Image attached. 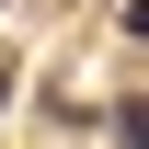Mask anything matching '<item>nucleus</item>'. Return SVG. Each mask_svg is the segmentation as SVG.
Segmentation results:
<instances>
[{"label": "nucleus", "instance_id": "obj_2", "mask_svg": "<svg viewBox=\"0 0 149 149\" xmlns=\"http://www.w3.org/2000/svg\"><path fill=\"white\" fill-rule=\"evenodd\" d=\"M126 35H138V46H149V0H126Z\"/></svg>", "mask_w": 149, "mask_h": 149}, {"label": "nucleus", "instance_id": "obj_3", "mask_svg": "<svg viewBox=\"0 0 149 149\" xmlns=\"http://www.w3.org/2000/svg\"><path fill=\"white\" fill-rule=\"evenodd\" d=\"M0 103H12V69H0Z\"/></svg>", "mask_w": 149, "mask_h": 149}, {"label": "nucleus", "instance_id": "obj_1", "mask_svg": "<svg viewBox=\"0 0 149 149\" xmlns=\"http://www.w3.org/2000/svg\"><path fill=\"white\" fill-rule=\"evenodd\" d=\"M103 126H115V149H149V92H126V103L103 115Z\"/></svg>", "mask_w": 149, "mask_h": 149}]
</instances>
